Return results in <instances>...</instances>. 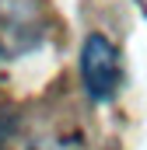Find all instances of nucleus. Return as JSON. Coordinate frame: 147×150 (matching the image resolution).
<instances>
[{"mask_svg":"<svg viewBox=\"0 0 147 150\" xmlns=\"http://www.w3.org/2000/svg\"><path fill=\"white\" fill-rule=\"evenodd\" d=\"M119 52L105 35H88L81 45V80L91 101H109L119 91Z\"/></svg>","mask_w":147,"mask_h":150,"instance_id":"1","label":"nucleus"}]
</instances>
